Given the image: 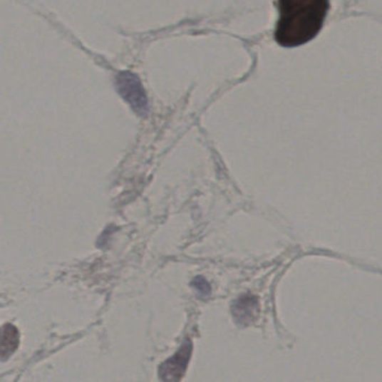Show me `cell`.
<instances>
[{
    "label": "cell",
    "instance_id": "obj_4",
    "mask_svg": "<svg viewBox=\"0 0 382 382\" xmlns=\"http://www.w3.org/2000/svg\"><path fill=\"white\" fill-rule=\"evenodd\" d=\"M258 309V301L254 297L244 296L233 304L232 315L239 324L246 325L256 319Z\"/></svg>",
    "mask_w": 382,
    "mask_h": 382
},
{
    "label": "cell",
    "instance_id": "obj_1",
    "mask_svg": "<svg viewBox=\"0 0 382 382\" xmlns=\"http://www.w3.org/2000/svg\"><path fill=\"white\" fill-rule=\"evenodd\" d=\"M329 6V0H278L276 42L296 48L313 40L322 29Z\"/></svg>",
    "mask_w": 382,
    "mask_h": 382
},
{
    "label": "cell",
    "instance_id": "obj_2",
    "mask_svg": "<svg viewBox=\"0 0 382 382\" xmlns=\"http://www.w3.org/2000/svg\"><path fill=\"white\" fill-rule=\"evenodd\" d=\"M192 354L191 341H185L174 356L160 366V378L162 381L175 382L181 380L185 373Z\"/></svg>",
    "mask_w": 382,
    "mask_h": 382
},
{
    "label": "cell",
    "instance_id": "obj_6",
    "mask_svg": "<svg viewBox=\"0 0 382 382\" xmlns=\"http://www.w3.org/2000/svg\"><path fill=\"white\" fill-rule=\"evenodd\" d=\"M191 285L192 287L195 289V291H197V295H199L200 297H207V296H209L210 294H211V286H210V284L207 283V280H205V278L201 277V276L194 278V279L192 280Z\"/></svg>",
    "mask_w": 382,
    "mask_h": 382
},
{
    "label": "cell",
    "instance_id": "obj_5",
    "mask_svg": "<svg viewBox=\"0 0 382 382\" xmlns=\"http://www.w3.org/2000/svg\"><path fill=\"white\" fill-rule=\"evenodd\" d=\"M19 346V331L16 326L11 324H6L1 332V358L6 360L16 351Z\"/></svg>",
    "mask_w": 382,
    "mask_h": 382
},
{
    "label": "cell",
    "instance_id": "obj_3",
    "mask_svg": "<svg viewBox=\"0 0 382 382\" xmlns=\"http://www.w3.org/2000/svg\"><path fill=\"white\" fill-rule=\"evenodd\" d=\"M117 83L123 99L128 101L137 113H144L147 109V99L142 84L137 79V76L129 72L121 73Z\"/></svg>",
    "mask_w": 382,
    "mask_h": 382
}]
</instances>
